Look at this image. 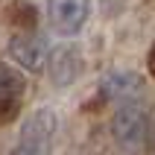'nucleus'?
<instances>
[{
  "label": "nucleus",
  "mask_w": 155,
  "mask_h": 155,
  "mask_svg": "<svg viewBox=\"0 0 155 155\" xmlns=\"http://www.w3.org/2000/svg\"><path fill=\"white\" fill-rule=\"evenodd\" d=\"M111 135L123 149H140L149 138V111L138 100L120 103L111 117Z\"/></svg>",
  "instance_id": "obj_1"
},
{
  "label": "nucleus",
  "mask_w": 155,
  "mask_h": 155,
  "mask_svg": "<svg viewBox=\"0 0 155 155\" xmlns=\"http://www.w3.org/2000/svg\"><path fill=\"white\" fill-rule=\"evenodd\" d=\"M44 68H50L53 85L68 88L85 73V56H82V50L76 44H59V47H53L47 53V64Z\"/></svg>",
  "instance_id": "obj_2"
},
{
  "label": "nucleus",
  "mask_w": 155,
  "mask_h": 155,
  "mask_svg": "<svg viewBox=\"0 0 155 155\" xmlns=\"http://www.w3.org/2000/svg\"><path fill=\"white\" fill-rule=\"evenodd\" d=\"M47 44H44L41 35L32 32H18L9 38V56L21 70H29V73H38L47 64Z\"/></svg>",
  "instance_id": "obj_3"
},
{
  "label": "nucleus",
  "mask_w": 155,
  "mask_h": 155,
  "mask_svg": "<svg viewBox=\"0 0 155 155\" xmlns=\"http://www.w3.org/2000/svg\"><path fill=\"white\" fill-rule=\"evenodd\" d=\"M88 0H47V18L59 35H76L88 21Z\"/></svg>",
  "instance_id": "obj_4"
},
{
  "label": "nucleus",
  "mask_w": 155,
  "mask_h": 155,
  "mask_svg": "<svg viewBox=\"0 0 155 155\" xmlns=\"http://www.w3.org/2000/svg\"><path fill=\"white\" fill-rule=\"evenodd\" d=\"M100 91L105 100L129 103V100H138L143 94V76L138 70H108L100 82Z\"/></svg>",
  "instance_id": "obj_5"
},
{
  "label": "nucleus",
  "mask_w": 155,
  "mask_h": 155,
  "mask_svg": "<svg viewBox=\"0 0 155 155\" xmlns=\"http://www.w3.org/2000/svg\"><path fill=\"white\" fill-rule=\"evenodd\" d=\"M56 135V111L53 108H35L29 117L21 126V143H29V147H41L50 149V140Z\"/></svg>",
  "instance_id": "obj_6"
},
{
  "label": "nucleus",
  "mask_w": 155,
  "mask_h": 155,
  "mask_svg": "<svg viewBox=\"0 0 155 155\" xmlns=\"http://www.w3.org/2000/svg\"><path fill=\"white\" fill-rule=\"evenodd\" d=\"M26 91L24 73L6 61H0V97H21Z\"/></svg>",
  "instance_id": "obj_7"
},
{
  "label": "nucleus",
  "mask_w": 155,
  "mask_h": 155,
  "mask_svg": "<svg viewBox=\"0 0 155 155\" xmlns=\"http://www.w3.org/2000/svg\"><path fill=\"white\" fill-rule=\"evenodd\" d=\"M9 18H12L18 26H26V29L35 26V9L29 6V3H15L12 12H9Z\"/></svg>",
  "instance_id": "obj_8"
},
{
  "label": "nucleus",
  "mask_w": 155,
  "mask_h": 155,
  "mask_svg": "<svg viewBox=\"0 0 155 155\" xmlns=\"http://www.w3.org/2000/svg\"><path fill=\"white\" fill-rule=\"evenodd\" d=\"M21 111L18 97H0V123H12Z\"/></svg>",
  "instance_id": "obj_9"
},
{
  "label": "nucleus",
  "mask_w": 155,
  "mask_h": 155,
  "mask_svg": "<svg viewBox=\"0 0 155 155\" xmlns=\"http://www.w3.org/2000/svg\"><path fill=\"white\" fill-rule=\"evenodd\" d=\"M12 155H50V149H41V147H29V143H18L12 149Z\"/></svg>",
  "instance_id": "obj_10"
},
{
  "label": "nucleus",
  "mask_w": 155,
  "mask_h": 155,
  "mask_svg": "<svg viewBox=\"0 0 155 155\" xmlns=\"http://www.w3.org/2000/svg\"><path fill=\"white\" fill-rule=\"evenodd\" d=\"M149 73H152V76H155V47H152V50H149Z\"/></svg>",
  "instance_id": "obj_11"
}]
</instances>
